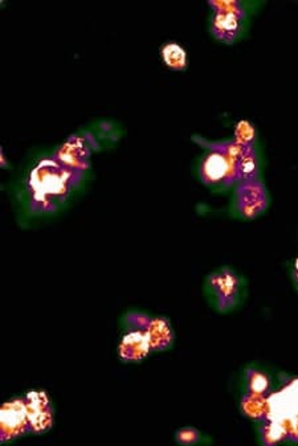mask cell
<instances>
[{"label": "cell", "instance_id": "5b68a950", "mask_svg": "<svg viewBox=\"0 0 298 446\" xmlns=\"http://www.w3.org/2000/svg\"><path fill=\"white\" fill-rule=\"evenodd\" d=\"M28 424L27 407L21 403L7 404L1 411V429L4 436H15Z\"/></svg>", "mask_w": 298, "mask_h": 446}, {"label": "cell", "instance_id": "30bf717a", "mask_svg": "<svg viewBox=\"0 0 298 446\" xmlns=\"http://www.w3.org/2000/svg\"><path fill=\"white\" fill-rule=\"evenodd\" d=\"M296 269H297V276H298V260H297V263H296Z\"/></svg>", "mask_w": 298, "mask_h": 446}, {"label": "cell", "instance_id": "3957f363", "mask_svg": "<svg viewBox=\"0 0 298 446\" xmlns=\"http://www.w3.org/2000/svg\"><path fill=\"white\" fill-rule=\"evenodd\" d=\"M209 287L213 294L215 304L220 309L235 304L240 289L239 278L228 269H223L213 274L209 280Z\"/></svg>", "mask_w": 298, "mask_h": 446}, {"label": "cell", "instance_id": "8fae6325", "mask_svg": "<svg viewBox=\"0 0 298 446\" xmlns=\"http://www.w3.org/2000/svg\"><path fill=\"white\" fill-rule=\"evenodd\" d=\"M297 277H298V276H297Z\"/></svg>", "mask_w": 298, "mask_h": 446}, {"label": "cell", "instance_id": "277c9868", "mask_svg": "<svg viewBox=\"0 0 298 446\" xmlns=\"http://www.w3.org/2000/svg\"><path fill=\"white\" fill-rule=\"evenodd\" d=\"M237 192V207L240 214L255 216L265 208L264 190L256 181H244V186Z\"/></svg>", "mask_w": 298, "mask_h": 446}, {"label": "cell", "instance_id": "7a4b0ae2", "mask_svg": "<svg viewBox=\"0 0 298 446\" xmlns=\"http://www.w3.org/2000/svg\"><path fill=\"white\" fill-rule=\"evenodd\" d=\"M200 175L207 184L231 183L237 178V163L226 153L212 150L200 166Z\"/></svg>", "mask_w": 298, "mask_h": 446}, {"label": "cell", "instance_id": "ba28073f", "mask_svg": "<svg viewBox=\"0 0 298 446\" xmlns=\"http://www.w3.org/2000/svg\"><path fill=\"white\" fill-rule=\"evenodd\" d=\"M268 386V380L265 376L262 375V374H253L251 376V380H249V387H251V391H252V394H262V393L265 391Z\"/></svg>", "mask_w": 298, "mask_h": 446}, {"label": "cell", "instance_id": "9c48e42d", "mask_svg": "<svg viewBox=\"0 0 298 446\" xmlns=\"http://www.w3.org/2000/svg\"><path fill=\"white\" fill-rule=\"evenodd\" d=\"M198 433L193 429H183L178 433V441L182 444H193L198 438Z\"/></svg>", "mask_w": 298, "mask_h": 446}, {"label": "cell", "instance_id": "52a82bcc", "mask_svg": "<svg viewBox=\"0 0 298 446\" xmlns=\"http://www.w3.org/2000/svg\"><path fill=\"white\" fill-rule=\"evenodd\" d=\"M235 135H236V142L240 143L243 146H251V143L256 135V131H255V127L249 122L242 121L236 127Z\"/></svg>", "mask_w": 298, "mask_h": 446}, {"label": "cell", "instance_id": "6da1fadb", "mask_svg": "<svg viewBox=\"0 0 298 446\" xmlns=\"http://www.w3.org/2000/svg\"><path fill=\"white\" fill-rule=\"evenodd\" d=\"M211 31L216 40L232 44L246 31V15L237 1H213Z\"/></svg>", "mask_w": 298, "mask_h": 446}, {"label": "cell", "instance_id": "8992f818", "mask_svg": "<svg viewBox=\"0 0 298 446\" xmlns=\"http://www.w3.org/2000/svg\"><path fill=\"white\" fill-rule=\"evenodd\" d=\"M163 63L173 71H184L187 67V54L176 43H166L160 48Z\"/></svg>", "mask_w": 298, "mask_h": 446}]
</instances>
